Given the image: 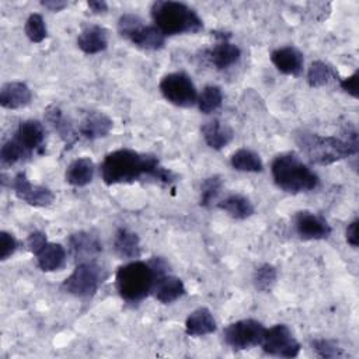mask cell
Segmentation results:
<instances>
[{
    "label": "cell",
    "instance_id": "13",
    "mask_svg": "<svg viewBox=\"0 0 359 359\" xmlns=\"http://www.w3.org/2000/svg\"><path fill=\"white\" fill-rule=\"evenodd\" d=\"M69 248L76 264L93 261L102 251V245L98 237L88 231L73 233L69 237Z\"/></svg>",
    "mask_w": 359,
    "mask_h": 359
},
{
    "label": "cell",
    "instance_id": "8",
    "mask_svg": "<svg viewBox=\"0 0 359 359\" xmlns=\"http://www.w3.org/2000/svg\"><path fill=\"white\" fill-rule=\"evenodd\" d=\"M161 95L171 104L189 108L196 104L198 91L192 79L185 72H174L165 74L158 84Z\"/></svg>",
    "mask_w": 359,
    "mask_h": 359
},
{
    "label": "cell",
    "instance_id": "36",
    "mask_svg": "<svg viewBox=\"0 0 359 359\" xmlns=\"http://www.w3.org/2000/svg\"><path fill=\"white\" fill-rule=\"evenodd\" d=\"M17 240L13 234L7 231H0V259L6 261L17 250Z\"/></svg>",
    "mask_w": 359,
    "mask_h": 359
},
{
    "label": "cell",
    "instance_id": "23",
    "mask_svg": "<svg viewBox=\"0 0 359 359\" xmlns=\"http://www.w3.org/2000/svg\"><path fill=\"white\" fill-rule=\"evenodd\" d=\"M36 264L43 272H55L66 264V250L59 243L48 241L36 254Z\"/></svg>",
    "mask_w": 359,
    "mask_h": 359
},
{
    "label": "cell",
    "instance_id": "5",
    "mask_svg": "<svg viewBox=\"0 0 359 359\" xmlns=\"http://www.w3.org/2000/svg\"><path fill=\"white\" fill-rule=\"evenodd\" d=\"M154 273L147 262L130 261L118 268L115 286L119 296L128 303H137L151 293Z\"/></svg>",
    "mask_w": 359,
    "mask_h": 359
},
{
    "label": "cell",
    "instance_id": "16",
    "mask_svg": "<svg viewBox=\"0 0 359 359\" xmlns=\"http://www.w3.org/2000/svg\"><path fill=\"white\" fill-rule=\"evenodd\" d=\"M112 128L114 122L107 114L101 111H90L80 121L79 133L88 140H95L108 136Z\"/></svg>",
    "mask_w": 359,
    "mask_h": 359
},
{
    "label": "cell",
    "instance_id": "31",
    "mask_svg": "<svg viewBox=\"0 0 359 359\" xmlns=\"http://www.w3.org/2000/svg\"><path fill=\"white\" fill-rule=\"evenodd\" d=\"M27 157H31V154L14 137L6 140L0 149V164L3 168L11 167Z\"/></svg>",
    "mask_w": 359,
    "mask_h": 359
},
{
    "label": "cell",
    "instance_id": "24",
    "mask_svg": "<svg viewBox=\"0 0 359 359\" xmlns=\"http://www.w3.org/2000/svg\"><path fill=\"white\" fill-rule=\"evenodd\" d=\"M45 119L57 132L59 137L65 142L66 149L72 147L76 143L79 136L74 132V129H73L72 123L69 122V119L63 115L62 109L56 104H52V105H49L45 109Z\"/></svg>",
    "mask_w": 359,
    "mask_h": 359
},
{
    "label": "cell",
    "instance_id": "4",
    "mask_svg": "<svg viewBox=\"0 0 359 359\" xmlns=\"http://www.w3.org/2000/svg\"><path fill=\"white\" fill-rule=\"evenodd\" d=\"M154 25L167 35L196 34L203 29V22L198 13L181 1L157 0L150 8Z\"/></svg>",
    "mask_w": 359,
    "mask_h": 359
},
{
    "label": "cell",
    "instance_id": "41",
    "mask_svg": "<svg viewBox=\"0 0 359 359\" xmlns=\"http://www.w3.org/2000/svg\"><path fill=\"white\" fill-rule=\"evenodd\" d=\"M41 4L50 11H60L65 7H67V3L62 0H45V1H41Z\"/></svg>",
    "mask_w": 359,
    "mask_h": 359
},
{
    "label": "cell",
    "instance_id": "34",
    "mask_svg": "<svg viewBox=\"0 0 359 359\" xmlns=\"http://www.w3.org/2000/svg\"><path fill=\"white\" fill-rule=\"evenodd\" d=\"M223 187V181L219 175H210L205 178L201 184V195H199V205L203 208H208L213 203V201L220 194V189Z\"/></svg>",
    "mask_w": 359,
    "mask_h": 359
},
{
    "label": "cell",
    "instance_id": "3",
    "mask_svg": "<svg viewBox=\"0 0 359 359\" xmlns=\"http://www.w3.org/2000/svg\"><path fill=\"white\" fill-rule=\"evenodd\" d=\"M272 178L278 188L289 194L309 192L318 187V175L293 153L276 156L271 164Z\"/></svg>",
    "mask_w": 359,
    "mask_h": 359
},
{
    "label": "cell",
    "instance_id": "26",
    "mask_svg": "<svg viewBox=\"0 0 359 359\" xmlns=\"http://www.w3.org/2000/svg\"><path fill=\"white\" fill-rule=\"evenodd\" d=\"M217 208L236 220L248 219L255 212L252 202L240 194H231L226 196L223 201L217 202Z\"/></svg>",
    "mask_w": 359,
    "mask_h": 359
},
{
    "label": "cell",
    "instance_id": "11",
    "mask_svg": "<svg viewBox=\"0 0 359 359\" xmlns=\"http://www.w3.org/2000/svg\"><path fill=\"white\" fill-rule=\"evenodd\" d=\"M10 187L13 188L18 199H21L22 202L31 206L45 208V206H49L55 199V195L49 188L32 184L24 171L18 172L10 181Z\"/></svg>",
    "mask_w": 359,
    "mask_h": 359
},
{
    "label": "cell",
    "instance_id": "7",
    "mask_svg": "<svg viewBox=\"0 0 359 359\" xmlns=\"http://www.w3.org/2000/svg\"><path fill=\"white\" fill-rule=\"evenodd\" d=\"M118 31L121 36L144 50H158L165 43V35L154 24L146 25L136 14H122L118 20Z\"/></svg>",
    "mask_w": 359,
    "mask_h": 359
},
{
    "label": "cell",
    "instance_id": "37",
    "mask_svg": "<svg viewBox=\"0 0 359 359\" xmlns=\"http://www.w3.org/2000/svg\"><path fill=\"white\" fill-rule=\"evenodd\" d=\"M358 77H359V72L355 70L351 76L339 79L341 88L353 98H358Z\"/></svg>",
    "mask_w": 359,
    "mask_h": 359
},
{
    "label": "cell",
    "instance_id": "1",
    "mask_svg": "<svg viewBox=\"0 0 359 359\" xmlns=\"http://www.w3.org/2000/svg\"><path fill=\"white\" fill-rule=\"evenodd\" d=\"M100 174L107 185L130 184L143 178H153L163 184H174L177 174L163 167L154 154L139 153L132 149H118L108 153L100 164Z\"/></svg>",
    "mask_w": 359,
    "mask_h": 359
},
{
    "label": "cell",
    "instance_id": "35",
    "mask_svg": "<svg viewBox=\"0 0 359 359\" xmlns=\"http://www.w3.org/2000/svg\"><path fill=\"white\" fill-rule=\"evenodd\" d=\"M311 348L314 351V353L320 358H341L344 356V349L332 339H324V338H318L311 341Z\"/></svg>",
    "mask_w": 359,
    "mask_h": 359
},
{
    "label": "cell",
    "instance_id": "6",
    "mask_svg": "<svg viewBox=\"0 0 359 359\" xmlns=\"http://www.w3.org/2000/svg\"><path fill=\"white\" fill-rule=\"evenodd\" d=\"M105 278L104 268L95 259L79 262L74 271L63 280L62 289L72 296L90 299L97 293Z\"/></svg>",
    "mask_w": 359,
    "mask_h": 359
},
{
    "label": "cell",
    "instance_id": "12",
    "mask_svg": "<svg viewBox=\"0 0 359 359\" xmlns=\"http://www.w3.org/2000/svg\"><path fill=\"white\" fill-rule=\"evenodd\" d=\"M294 229L302 240H324L331 234L328 222L310 210H300L294 215Z\"/></svg>",
    "mask_w": 359,
    "mask_h": 359
},
{
    "label": "cell",
    "instance_id": "40",
    "mask_svg": "<svg viewBox=\"0 0 359 359\" xmlns=\"http://www.w3.org/2000/svg\"><path fill=\"white\" fill-rule=\"evenodd\" d=\"M87 6L94 14H104L108 10V4L104 0H88Z\"/></svg>",
    "mask_w": 359,
    "mask_h": 359
},
{
    "label": "cell",
    "instance_id": "18",
    "mask_svg": "<svg viewBox=\"0 0 359 359\" xmlns=\"http://www.w3.org/2000/svg\"><path fill=\"white\" fill-rule=\"evenodd\" d=\"M29 87L22 81H8L0 88V105L6 109H18L31 102Z\"/></svg>",
    "mask_w": 359,
    "mask_h": 359
},
{
    "label": "cell",
    "instance_id": "2",
    "mask_svg": "<svg viewBox=\"0 0 359 359\" xmlns=\"http://www.w3.org/2000/svg\"><path fill=\"white\" fill-rule=\"evenodd\" d=\"M296 143L311 163L320 165H328L342 158L356 156L359 151L358 132L351 125L344 130V137L300 132L296 135Z\"/></svg>",
    "mask_w": 359,
    "mask_h": 359
},
{
    "label": "cell",
    "instance_id": "14",
    "mask_svg": "<svg viewBox=\"0 0 359 359\" xmlns=\"http://www.w3.org/2000/svg\"><path fill=\"white\" fill-rule=\"evenodd\" d=\"M215 35L220 41L212 49L208 50V59L210 65H213L217 70H224L238 62L241 56V49L229 41V34L224 35V32H222L219 35L217 32H215Z\"/></svg>",
    "mask_w": 359,
    "mask_h": 359
},
{
    "label": "cell",
    "instance_id": "25",
    "mask_svg": "<svg viewBox=\"0 0 359 359\" xmlns=\"http://www.w3.org/2000/svg\"><path fill=\"white\" fill-rule=\"evenodd\" d=\"M95 165L91 158L80 157L73 160L65 172V180L73 187H86L93 181Z\"/></svg>",
    "mask_w": 359,
    "mask_h": 359
},
{
    "label": "cell",
    "instance_id": "17",
    "mask_svg": "<svg viewBox=\"0 0 359 359\" xmlns=\"http://www.w3.org/2000/svg\"><path fill=\"white\" fill-rule=\"evenodd\" d=\"M13 137L32 156L45 142V128L38 119H27L18 125Z\"/></svg>",
    "mask_w": 359,
    "mask_h": 359
},
{
    "label": "cell",
    "instance_id": "29",
    "mask_svg": "<svg viewBox=\"0 0 359 359\" xmlns=\"http://www.w3.org/2000/svg\"><path fill=\"white\" fill-rule=\"evenodd\" d=\"M334 79H338V72H335V69L330 63L323 60L311 62L307 70V83L310 87L317 88L327 86Z\"/></svg>",
    "mask_w": 359,
    "mask_h": 359
},
{
    "label": "cell",
    "instance_id": "30",
    "mask_svg": "<svg viewBox=\"0 0 359 359\" xmlns=\"http://www.w3.org/2000/svg\"><path fill=\"white\" fill-rule=\"evenodd\" d=\"M223 102V93L222 88L219 86L215 84H209L205 86L203 90L201 91V94H198V108L202 114H212L216 109L220 108Z\"/></svg>",
    "mask_w": 359,
    "mask_h": 359
},
{
    "label": "cell",
    "instance_id": "10",
    "mask_svg": "<svg viewBox=\"0 0 359 359\" xmlns=\"http://www.w3.org/2000/svg\"><path fill=\"white\" fill-rule=\"evenodd\" d=\"M261 346L265 353L278 358H296L300 352L299 341L285 324H275L265 330Z\"/></svg>",
    "mask_w": 359,
    "mask_h": 359
},
{
    "label": "cell",
    "instance_id": "22",
    "mask_svg": "<svg viewBox=\"0 0 359 359\" xmlns=\"http://www.w3.org/2000/svg\"><path fill=\"white\" fill-rule=\"evenodd\" d=\"M216 331V320L206 307L194 310L185 320V332L189 337H205Z\"/></svg>",
    "mask_w": 359,
    "mask_h": 359
},
{
    "label": "cell",
    "instance_id": "33",
    "mask_svg": "<svg viewBox=\"0 0 359 359\" xmlns=\"http://www.w3.org/2000/svg\"><path fill=\"white\" fill-rule=\"evenodd\" d=\"M24 32L31 42H34V43L42 42L48 36V29H46L43 17L38 13L29 14V17L27 18L25 25H24Z\"/></svg>",
    "mask_w": 359,
    "mask_h": 359
},
{
    "label": "cell",
    "instance_id": "19",
    "mask_svg": "<svg viewBox=\"0 0 359 359\" xmlns=\"http://www.w3.org/2000/svg\"><path fill=\"white\" fill-rule=\"evenodd\" d=\"M108 45V31L97 24L87 25L77 36V46L87 55L102 52Z\"/></svg>",
    "mask_w": 359,
    "mask_h": 359
},
{
    "label": "cell",
    "instance_id": "27",
    "mask_svg": "<svg viewBox=\"0 0 359 359\" xmlns=\"http://www.w3.org/2000/svg\"><path fill=\"white\" fill-rule=\"evenodd\" d=\"M114 250L122 259H132L140 257V240L139 236L128 229H118L114 237Z\"/></svg>",
    "mask_w": 359,
    "mask_h": 359
},
{
    "label": "cell",
    "instance_id": "38",
    "mask_svg": "<svg viewBox=\"0 0 359 359\" xmlns=\"http://www.w3.org/2000/svg\"><path fill=\"white\" fill-rule=\"evenodd\" d=\"M46 243H48L46 236L42 231H34L27 238V248L29 252L35 255Z\"/></svg>",
    "mask_w": 359,
    "mask_h": 359
},
{
    "label": "cell",
    "instance_id": "32",
    "mask_svg": "<svg viewBox=\"0 0 359 359\" xmlns=\"http://www.w3.org/2000/svg\"><path fill=\"white\" fill-rule=\"evenodd\" d=\"M278 279L276 268L271 264H262L255 268L252 273V282L258 292H271Z\"/></svg>",
    "mask_w": 359,
    "mask_h": 359
},
{
    "label": "cell",
    "instance_id": "20",
    "mask_svg": "<svg viewBox=\"0 0 359 359\" xmlns=\"http://www.w3.org/2000/svg\"><path fill=\"white\" fill-rule=\"evenodd\" d=\"M151 293L160 303L170 304L185 293V286L180 278L165 273L154 280Z\"/></svg>",
    "mask_w": 359,
    "mask_h": 359
},
{
    "label": "cell",
    "instance_id": "21",
    "mask_svg": "<svg viewBox=\"0 0 359 359\" xmlns=\"http://www.w3.org/2000/svg\"><path fill=\"white\" fill-rule=\"evenodd\" d=\"M201 133L206 144L215 150H222L223 147H226L233 140L234 136L233 129L219 119L205 122L201 126Z\"/></svg>",
    "mask_w": 359,
    "mask_h": 359
},
{
    "label": "cell",
    "instance_id": "15",
    "mask_svg": "<svg viewBox=\"0 0 359 359\" xmlns=\"http://www.w3.org/2000/svg\"><path fill=\"white\" fill-rule=\"evenodd\" d=\"M271 62L282 74L299 76L303 72V53L294 46H280L271 52Z\"/></svg>",
    "mask_w": 359,
    "mask_h": 359
},
{
    "label": "cell",
    "instance_id": "39",
    "mask_svg": "<svg viewBox=\"0 0 359 359\" xmlns=\"http://www.w3.org/2000/svg\"><path fill=\"white\" fill-rule=\"evenodd\" d=\"M345 236H346V241L351 247L356 248L358 244H359V236H358V219L352 220L348 227H346V231H345Z\"/></svg>",
    "mask_w": 359,
    "mask_h": 359
},
{
    "label": "cell",
    "instance_id": "9",
    "mask_svg": "<svg viewBox=\"0 0 359 359\" xmlns=\"http://www.w3.org/2000/svg\"><path fill=\"white\" fill-rule=\"evenodd\" d=\"M265 327L254 318H244L229 324L223 330V339L234 351H245L261 345Z\"/></svg>",
    "mask_w": 359,
    "mask_h": 359
},
{
    "label": "cell",
    "instance_id": "28",
    "mask_svg": "<svg viewBox=\"0 0 359 359\" xmlns=\"http://www.w3.org/2000/svg\"><path fill=\"white\" fill-rule=\"evenodd\" d=\"M230 164L234 170L243 172H259L264 168L261 157L255 151L245 147H241L231 154Z\"/></svg>",
    "mask_w": 359,
    "mask_h": 359
}]
</instances>
